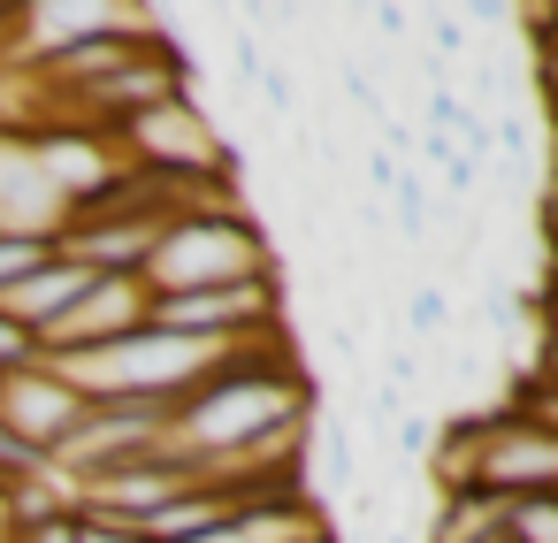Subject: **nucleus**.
I'll return each instance as SVG.
<instances>
[{"label":"nucleus","instance_id":"ddd939ff","mask_svg":"<svg viewBox=\"0 0 558 543\" xmlns=\"http://www.w3.org/2000/svg\"><path fill=\"white\" fill-rule=\"evenodd\" d=\"M77 543H138V528H116V520H85L77 512Z\"/></svg>","mask_w":558,"mask_h":543},{"label":"nucleus","instance_id":"9d476101","mask_svg":"<svg viewBox=\"0 0 558 543\" xmlns=\"http://www.w3.org/2000/svg\"><path fill=\"white\" fill-rule=\"evenodd\" d=\"M497 543H558V497H497Z\"/></svg>","mask_w":558,"mask_h":543},{"label":"nucleus","instance_id":"7ed1b4c3","mask_svg":"<svg viewBox=\"0 0 558 543\" xmlns=\"http://www.w3.org/2000/svg\"><path fill=\"white\" fill-rule=\"evenodd\" d=\"M474 490L482 497H558V429L520 406H489L482 444H474Z\"/></svg>","mask_w":558,"mask_h":543},{"label":"nucleus","instance_id":"6e6552de","mask_svg":"<svg viewBox=\"0 0 558 543\" xmlns=\"http://www.w3.org/2000/svg\"><path fill=\"white\" fill-rule=\"evenodd\" d=\"M306 467H314V490L329 505L360 490V436H352V421L337 406H314V421H306Z\"/></svg>","mask_w":558,"mask_h":543},{"label":"nucleus","instance_id":"1a4fd4ad","mask_svg":"<svg viewBox=\"0 0 558 543\" xmlns=\"http://www.w3.org/2000/svg\"><path fill=\"white\" fill-rule=\"evenodd\" d=\"M306 535H322L314 497H299V505H253L245 520H230V528H215L199 543H306Z\"/></svg>","mask_w":558,"mask_h":543},{"label":"nucleus","instance_id":"f257e3e1","mask_svg":"<svg viewBox=\"0 0 558 543\" xmlns=\"http://www.w3.org/2000/svg\"><path fill=\"white\" fill-rule=\"evenodd\" d=\"M276 276V245L260 230V215L245 207H184L161 222L138 283L146 299H177V291H230V283H260Z\"/></svg>","mask_w":558,"mask_h":543},{"label":"nucleus","instance_id":"f03ea898","mask_svg":"<svg viewBox=\"0 0 558 543\" xmlns=\"http://www.w3.org/2000/svg\"><path fill=\"white\" fill-rule=\"evenodd\" d=\"M146 329L184 337V345H253L268 329H283V283H230V291H177V299H146Z\"/></svg>","mask_w":558,"mask_h":543},{"label":"nucleus","instance_id":"f8f14e48","mask_svg":"<svg viewBox=\"0 0 558 543\" xmlns=\"http://www.w3.org/2000/svg\"><path fill=\"white\" fill-rule=\"evenodd\" d=\"M39 360V345H32V329H16L9 314H0V375H16V367H32Z\"/></svg>","mask_w":558,"mask_h":543},{"label":"nucleus","instance_id":"9b49d317","mask_svg":"<svg viewBox=\"0 0 558 543\" xmlns=\"http://www.w3.org/2000/svg\"><path fill=\"white\" fill-rule=\"evenodd\" d=\"M9 543H77V512H70V497H62V505H47V512L9 520Z\"/></svg>","mask_w":558,"mask_h":543},{"label":"nucleus","instance_id":"20e7f679","mask_svg":"<svg viewBox=\"0 0 558 543\" xmlns=\"http://www.w3.org/2000/svg\"><path fill=\"white\" fill-rule=\"evenodd\" d=\"M146 329V283L138 276H93V291L39 329V360H77V352H100V345H123Z\"/></svg>","mask_w":558,"mask_h":543},{"label":"nucleus","instance_id":"39448f33","mask_svg":"<svg viewBox=\"0 0 558 543\" xmlns=\"http://www.w3.org/2000/svg\"><path fill=\"white\" fill-rule=\"evenodd\" d=\"M77 413H85V398H77V390L62 383V367H47V360L0 375V429H9L39 467H47V451L77 429Z\"/></svg>","mask_w":558,"mask_h":543},{"label":"nucleus","instance_id":"423d86ee","mask_svg":"<svg viewBox=\"0 0 558 543\" xmlns=\"http://www.w3.org/2000/svg\"><path fill=\"white\" fill-rule=\"evenodd\" d=\"M161 222H169V215H100V222H62L54 253H62V261H77V268H93V276H138V268H146V253H154V238H161Z\"/></svg>","mask_w":558,"mask_h":543},{"label":"nucleus","instance_id":"4468645a","mask_svg":"<svg viewBox=\"0 0 558 543\" xmlns=\"http://www.w3.org/2000/svg\"><path fill=\"white\" fill-rule=\"evenodd\" d=\"M0 543H9V490H0Z\"/></svg>","mask_w":558,"mask_h":543},{"label":"nucleus","instance_id":"0eeeda50","mask_svg":"<svg viewBox=\"0 0 558 543\" xmlns=\"http://www.w3.org/2000/svg\"><path fill=\"white\" fill-rule=\"evenodd\" d=\"M93 291V268H77V261H47V268H32L24 283H9V291H0V314H9L16 329H32V345H39V329L47 322H62L77 299Z\"/></svg>","mask_w":558,"mask_h":543}]
</instances>
